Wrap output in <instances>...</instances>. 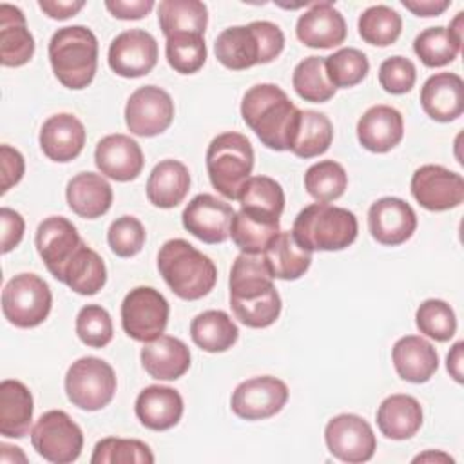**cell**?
<instances>
[{"mask_svg": "<svg viewBox=\"0 0 464 464\" xmlns=\"http://www.w3.org/2000/svg\"><path fill=\"white\" fill-rule=\"evenodd\" d=\"M263 254L241 252L230 270V308L245 326L266 328L281 314V297Z\"/></svg>", "mask_w": 464, "mask_h": 464, "instance_id": "6da1fadb", "label": "cell"}, {"mask_svg": "<svg viewBox=\"0 0 464 464\" xmlns=\"http://www.w3.org/2000/svg\"><path fill=\"white\" fill-rule=\"evenodd\" d=\"M297 107L274 83L250 87L241 102V116L263 145L272 150H288V134Z\"/></svg>", "mask_w": 464, "mask_h": 464, "instance_id": "7a4b0ae2", "label": "cell"}, {"mask_svg": "<svg viewBox=\"0 0 464 464\" xmlns=\"http://www.w3.org/2000/svg\"><path fill=\"white\" fill-rule=\"evenodd\" d=\"M158 270L170 290L185 301L205 297L218 281L214 261L179 237L163 243L158 252Z\"/></svg>", "mask_w": 464, "mask_h": 464, "instance_id": "3957f363", "label": "cell"}, {"mask_svg": "<svg viewBox=\"0 0 464 464\" xmlns=\"http://www.w3.org/2000/svg\"><path fill=\"white\" fill-rule=\"evenodd\" d=\"M285 47L283 31L266 20L234 25L219 33L214 42V53L221 65L232 71H243L257 63L276 60Z\"/></svg>", "mask_w": 464, "mask_h": 464, "instance_id": "277c9868", "label": "cell"}, {"mask_svg": "<svg viewBox=\"0 0 464 464\" xmlns=\"http://www.w3.org/2000/svg\"><path fill=\"white\" fill-rule=\"evenodd\" d=\"M49 60L54 76L67 89L87 87L98 67V40L85 25L58 29L49 42Z\"/></svg>", "mask_w": 464, "mask_h": 464, "instance_id": "5b68a950", "label": "cell"}, {"mask_svg": "<svg viewBox=\"0 0 464 464\" xmlns=\"http://www.w3.org/2000/svg\"><path fill=\"white\" fill-rule=\"evenodd\" d=\"M357 218L343 207L328 203H312L294 219L292 236L306 250H343L357 237Z\"/></svg>", "mask_w": 464, "mask_h": 464, "instance_id": "8992f818", "label": "cell"}, {"mask_svg": "<svg viewBox=\"0 0 464 464\" xmlns=\"http://www.w3.org/2000/svg\"><path fill=\"white\" fill-rule=\"evenodd\" d=\"M205 161L212 187L227 199H237L254 169V149L246 136L223 132L210 141Z\"/></svg>", "mask_w": 464, "mask_h": 464, "instance_id": "52a82bcc", "label": "cell"}, {"mask_svg": "<svg viewBox=\"0 0 464 464\" xmlns=\"http://www.w3.org/2000/svg\"><path fill=\"white\" fill-rule=\"evenodd\" d=\"M116 392V375L109 362L98 357L74 361L65 373L67 399L80 410L96 411L105 408Z\"/></svg>", "mask_w": 464, "mask_h": 464, "instance_id": "ba28073f", "label": "cell"}, {"mask_svg": "<svg viewBox=\"0 0 464 464\" xmlns=\"http://www.w3.org/2000/svg\"><path fill=\"white\" fill-rule=\"evenodd\" d=\"M53 304L49 285L36 274H18L2 290L4 317L18 328L42 324Z\"/></svg>", "mask_w": 464, "mask_h": 464, "instance_id": "9c48e42d", "label": "cell"}, {"mask_svg": "<svg viewBox=\"0 0 464 464\" xmlns=\"http://www.w3.org/2000/svg\"><path fill=\"white\" fill-rule=\"evenodd\" d=\"M31 444L40 457L54 464L74 462L83 448L80 426L62 410L40 415L31 430Z\"/></svg>", "mask_w": 464, "mask_h": 464, "instance_id": "30bf717a", "label": "cell"}, {"mask_svg": "<svg viewBox=\"0 0 464 464\" xmlns=\"http://www.w3.org/2000/svg\"><path fill=\"white\" fill-rule=\"evenodd\" d=\"M169 321V303L150 286L132 288L121 303V326L129 337L149 343L160 337Z\"/></svg>", "mask_w": 464, "mask_h": 464, "instance_id": "8fae6325", "label": "cell"}, {"mask_svg": "<svg viewBox=\"0 0 464 464\" xmlns=\"http://www.w3.org/2000/svg\"><path fill=\"white\" fill-rule=\"evenodd\" d=\"M174 120V102L167 91L156 85L136 89L125 105V123L136 136H158Z\"/></svg>", "mask_w": 464, "mask_h": 464, "instance_id": "7c38bea8", "label": "cell"}, {"mask_svg": "<svg viewBox=\"0 0 464 464\" xmlns=\"http://www.w3.org/2000/svg\"><path fill=\"white\" fill-rule=\"evenodd\" d=\"M324 440L335 459L350 464L370 460L377 448L372 426L355 413L330 419L324 428Z\"/></svg>", "mask_w": 464, "mask_h": 464, "instance_id": "4fadbf2b", "label": "cell"}, {"mask_svg": "<svg viewBox=\"0 0 464 464\" xmlns=\"http://www.w3.org/2000/svg\"><path fill=\"white\" fill-rule=\"evenodd\" d=\"M288 401L286 384L272 375L252 377L239 382L232 393L230 408L245 420H261L274 417Z\"/></svg>", "mask_w": 464, "mask_h": 464, "instance_id": "5bb4252c", "label": "cell"}, {"mask_svg": "<svg viewBox=\"0 0 464 464\" xmlns=\"http://www.w3.org/2000/svg\"><path fill=\"white\" fill-rule=\"evenodd\" d=\"M411 194L428 210L442 212L464 201V179L440 165H422L411 176Z\"/></svg>", "mask_w": 464, "mask_h": 464, "instance_id": "9a60e30c", "label": "cell"}, {"mask_svg": "<svg viewBox=\"0 0 464 464\" xmlns=\"http://www.w3.org/2000/svg\"><path fill=\"white\" fill-rule=\"evenodd\" d=\"M109 67L123 78L149 74L158 62L156 38L143 29L120 33L109 45Z\"/></svg>", "mask_w": 464, "mask_h": 464, "instance_id": "2e32d148", "label": "cell"}, {"mask_svg": "<svg viewBox=\"0 0 464 464\" xmlns=\"http://www.w3.org/2000/svg\"><path fill=\"white\" fill-rule=\"evenodd\" d=\"M234 210L228 203L212 194H198L188 201L181 214L183 227L199 241L216 245L230 236Z\"/></svg>", "mask_w": 464, "mask_h": 464, "instance_id": "e0dca14e", "label": "cell"}, {"mask_svg": "<svg viewBox=\"0 0 464 464\" xmlns=\"http://www.w3.org/2000/svg\"><path fill=\"white\" fill-rule=\"evenodd\" d=\"M34 243L47 270L60 281L65 265L82 245V237L67 218L51 216L38 225Z\"/></svg>", "mask_w": 464, "mask_h": 464, "instance_id": "ac0fdd59", "label": "cell"}, {"mask_svg": "<svg viewBox=\"0 0 464 464\" xmlns=\"http://www.w3.org/2000/svg\"><path fill=\"white\" fill-rule=\"evenodd\" d=\"M368 228L377 243L397 246L413 236L417 216L404 199L386 196L372 203L368 210Z\"/></svg>", "mask_w": 464, "mask_h": 464, "instance_id": "d6986e66", "label": "cell"}, {"mask_svg": "<svg viewBox=\"0 0 464 464\" xmlns=\"http://www.w3.org/2000/svg\"><path fill=\"white\" fill-rule=\"evenodd\" d=\"M295 34L306 47L330 49L344 42L346 22L332 2H315L297 18Z\"/></svg>", "mask_w": 464, "mask_h": 464, "instance_id": "ffe728a7", "label": "cell"}, {"mask_svg": "<svg viewBox=\"0 0 464 464\" xmlns=\"http://www.w3.org/2000/svg\"><path fill=\"white\" fill-rule=\"evenodd\" d=\"M143 161L141 147L127 134H109L98 141L94 150V163L100 172L116 181L138 178Z\"/></svg>", "mask_w": 464, "mask_h": 464, "instance_id": "44dd1931", "label": "cell"}, {"mask_svg": "<svg viewBox=\"0 0 464 464\" xmlns=\"http://www.w3.org/2000/svg\"><path fill=\"white\" fill-rule=\"evenodd\" d=\"M85 127L76 116L60 112L44 121L38 140L49 160L67 163L80 156L85 145Z\"/></svg>", "mask_w": 464, "mask_h": 464, "instance_id": "7402d4cb", "label": "cell"}, {"mask_svg": "<svg viewBox=\"0 0 464 464\" xmlns=\"http://www.w3.org/2000/svg\"><path fill=\"white\" fill-rule=\"evenodd\" d=\"M420 105L435 121H453L464 112V82L455 72H437L420 89Z\"/></svg>", "mask_w": 464, "mask_h": 464, "instance_id": "603a6c76", "label": "cell"}, {"mask_svg": "<svg viewBox=\"0 0 464 464\" xmlns=\"http://www.w3.org/2000/svg\"><path fill=\"white\" fill-rule=\"evenodd\" d=\"M402 136V114L390 105H373L357 121L359 143L370 152H388L401 143Z\"/></svg>", "mask_w": 464, "mask_h": 464, "instance_id": "cb8c5ba5", "label": "cell"}, {"mask_svg": "<svg viewBox=\"0 0 464 464\" xmlns=\"http://www.w3.org/2000/svg\"><path fill=\"white\" fill-rule=\"evenodd\" d=\"M141 364L152 379L176 381L190 368L188 346L172 335H160L141 348Z\"/></svg>", "mask_w": 464, "mask_h": 464, "instance_id": "d4e9b609", "label": "cell"}, {"mask_svg": "<svg viewBox=\"0 0 464 464\" xmlns=\"http://www.w3.org/2000/svg\"><path fill=\"white\" fill-rule=\"evenodd\" d=\"M134 410L145 428L165 431L179 422L183 415V399L174 388L152 384L140 392Z\"/></svg>", "mask_w": 464, "mask_h": 464, "instance_id": "484cf974", "label": "cell"}, {"mask_svg": "<svg viewBox=\"0 0 464 464\" xmlns=\"http://www.w3.org/2000/svg\"><path fill=\"white\" fill-rule=\"evenodd\" d=\"M392 361L401 379L408 382H426L439 368L437 350L420 335L401 337L392 348Z\"/></svg>", "mask_w": 464, "mask_h": 464, "instance_id": "4316f807", "label": "cell"}, {"mask_svg": "<svg viewBox=\"0 0 464 464\" xmlns=\"http://www.w3.org/2000/svg\"><path fill=\"white\" fill-rule=\"evenodd\" d=\"M34 54V38L27 29L24 13L0 4V62L5 67L25 65Z\"/></svg>", "mask_w": 464, "mask_h": 464, "instance_id": "83f0119b", "label": "cell"}, {"mask_svg": "<svg viewBox=\"0 0 464 464\" xmlns=\"http://www.w3.org/2000/svg\"><path fill=\"white\" fill-rule=\"evenodd\" d=\"M334 140L332 121L317 111L295 112L288 134V150L299 158H315L324 154Z\"/></svg>", "mask_w": 464, "mask_h": 464, "instance_id": "f1b7e54d", "label": "cell"}, {"mask_svg": "<svg viewBox=\"0 0 464 464\" xmlns=\"http://www.w3.org/2000/svg\"><path fill=\"white\" fill-rule=\"evenodd\" d=\"M65 196L71 210L85 219L103 216L112 203V188L109 181L96 172L76 174L67 183Z\"/></svg>", "mask_w": 464, "mask_h": 464, "instance_id": "f546056e", "label": "cell"}, {"mask_svg": "<svg viewBox=\"0 0 464 464\" xmlns=\"http://www.w3.org/2000/svg\"><path fill=\"white\" fill-rule=\"evenodd\" d=\"M272 277L294 281L306 274L312 263V252L301 246L292 232H277L261 252Z\"/></svg>", "mask_w": 464, "mask_h": 464, "instance_id": "4dcf8cb0", "label": "cell"}, {"mask_svg": "<svg viewBox=\"0 0 464 464\" xmlns=\"http://www.w3.org/2000/svg\"><path fill=\"white\" fill-rule=\"evenodd\" d=\"M377 426L381 433L393 440L413 437L422 426L420 402L411 395H390L377 410Z\"/></svg>", "mask_w": 464, "mask_h": 464, "instance_id": "1f68e13d", "label": "cell"}, {"mask_svg": "<svg viewBox=\"0 0 464 464\" xmlns=\"http://www.w3.org/2000/svg\"><path fill=\"white\" fill-rule=\"evenodd\" d=\"M33 420V395L29 388L14 379L0 382V435L22 439Z\"/></svg>", "mask_w": 464, "mask_h": 464, "instance_id": "d6a6232c", "label": "cell"}, {"mask_svg": "<svg viewBox=\"0 0 464 464\" xmlns=\"http://www.w3.org/2000/svg\"><path fill=\"white\" fill-rule=\"evenodd\" d=\"M190 188L188 169L178 160L160 161L147 179V199L160 208L178 207Z\"/></svg>", "mask_w": 464, "mask_h": 464, "instance_id": "836d02e7", "label": "cell"}, {"mask_svg": "<svg viewBox=\"0 0 464 464\" xmlns=\"http://www.w3.org/2000/svg\"><path fill=\"white\" fill-rule=\"evenodd\" d=\"M60 281L76 294L92 295L103 288L107 281V268L103 259L82 241L71 261L65 265Z\"/></svg>", "mask_w": 464, "mask_h": 464, "instance_id": "e575fe53", "label": "cell"}, {"mask_svg": "<svg viewBox=\"0 0 464 464\" xmlns=\"http://www.w3.org/2000/svg\"><path fill=\"white\" fill-rule=\"evenodd\" d=\"M237 201L241 203V210L250 216L279 221L285 208V192L276 179L268 176H254L245 181Z\"/></svg>", "mask_w": 464, "mask_h": 464, "instance_id": "d590c367", "label": "cell"}, {"mask_svg": "<svg viewBox=\"0 0 464 464\" xmlns=\"http://www.w3.org/2000/svg\"><path fill=\"white\" fill-rule=\"evenodd\" d=\"M160 29L165 38L174 34H205L207 7L199 0H163L158 5Z\"/></svg>", "mask_w": 464, "mask_h": 464, "instance_id": "8d00e7d4", "label": "cell"}, {"mask_svg": "<svg viewBox=\"0 0 464 464\" xmlns=\"http://www.w3.org/2000/svg\"><path fill=\"white\" fill-rule=\"evenodd\" d=\"M239 330L230 315L223 310H207L198 314L190 323L192 341L205 352L218 353L232 348Z\"/></svg>", "mask_w": 464, "mask_h": 464, "instance_id": "74e56055", "label": "cell"}, {"mask_svg": "<svg viewBox=\"0 0 464 464\" xmlns=\"http://www.w3.org/2000/svg\"><path fill=\"white\" fill-rule=\"evenodd\" d=\"M295 92L312 103H323L334 98L335 87L330 83L323 56H308L301 60L292 74Z\"/></svg>", "mask_w": 464, "mask_h": 464, "instance_id": "f35d334b", "label": "cell"}, {"mask_svg": "<svg viewBox=\"0 0 464 464\" xmlns=\"http://www.w3.org/2000/svg\"><path fill=\"white\" fill-rule=\"evenodd\" d=\"M357 27H359L361 38L366 44L386 47V45H392L401 36L402 20L395 9L379 4L362 11V14L359 16Z\"/></svg>", "mask_w": 464, "mask_h": 464, "instance_id": "ab89813d", "label": "cell"}, {"mask_svg": "<svg viewBox=\"0 0 464 464\" xmlns=\"http://www.w3.org/2000/svg\"><path fill=\"white\" fill-rule=\"evenodd\" d=\"M279 232V221H266L239 210L232 218L230 237L245 254H261L270 239Z\"/></svg>", "mask_w": 464, "mask_h": 464, "instance_id": "60d3db41", "label": "cell"}, {"mask_svg": "<svg viewBox=\"0 0 464 464\" xmlns=\"http://www.w3.org/2000/svg\"><path fill=\"white\" fill-rule=\"evenodd\" d=\"M348 176L341 163L334 160H323L308 167L304 174L306 192L319 203H330L341 198L346 190Z\"/></svg>", "mask_w": 464, "mask_h": 464, "instance_id": "b9f144b4", "label": "cell"}, {"mask_svg": "<svg viewBox=\"0 0 464 464\" xmlns=\"http://www.w3.org/2000/svg\"><path fill=\"white\" fill-rule=\"evenodd\" d=\"M459 44L448 27L437 25L424 29L413 42V51L426 67H442L451 63L460 53Z\"/></svg>", "mask_w": 464, "mask_h": 464, "instance_id": "7bdbcfd3", "label": "cell"}, {"mask_svg": "<svg viewBox=\"0 0 464 464\" xmlns=\"http://www.w3.org/2000/svg\"><path fill=\"white\" fill-rule=\"evenodd\" d=\"M92 464H152L154 455L150 448L138 439L107 437L96 442Z\"/></svg>", "mask_w": 464, "mask_h": 464, "instance_id": "ee69618b", "label": "cell"}, {"mask_svg": "<svg viewBox=\"0 0 464 464\" xmlns=\"http://www.w3.org/2000/svg\"><path fill=\"white\" fill-rule=\"evenodd\" d=\"M324 65H326L328 80L335 89L337 87L348 89L361 83L370 71L366 54L353 47H344L326 56Z\"/></svg>", "mask_w": 464, "mask_h": 464, "instance_id": "f6af8a7d", "label": "cell"}, {"mask_svg": "<svg viewBox=\"0 0 464 464\" xmlns=\"http://www.w3.org/2000/svg\"><path fill=\"white\" fill-rule=\"evenodd\" d=\"M165 54L169 65L181 74L198 72L207 60V45L201 34H174L167 38Z\"/></svg>", "mask_w": 464, "mask_h": 464, "instance_id": "bcb514c9", "label": "cell"}, {"mask_svg": "<svg viewBox=\"0 0 464 464\" xmlns=\"http://www.w3.org/2000/svg\"><path fill=\"white\" fill-rule=\"evenodd\" d=\"M415 323L420 334L439 343L450 341L457 332V317L453 308L442 299H426L415 314Z\"/></svg>", "mask_w": 464, "mask_h": 464, "instance_id": "7dc6e473", "label": "cell"}, {"mask_svg": "<svg viewBox=\"0 0 464 464\" xmlns=\"http://www.w3.org/2000/svg\"><path fill=\"white\" fill-rule=\"evenodd\" d=\"M76 334L91 348H103L112 341V321L100 304H85L76 315Z\"/></svg>", "mask_w": 464, "mask_h": 464, "instance_id": "c3c4849f", "label": "cell"}, {"mask_svg": "<svg viewBox=\"0 0 464 464\" xmlns=\"http://www.w3.org/2000/svg\"><path fill=\"white\" fill-rule=\"evenodd\" d=\"M107 241L116 256L132 257L145 245V228L138 218L121 216L111 223Z\"/></svg>", "mask_w": 464, "mask_h": 464, "instance_id": "681fc988", "label": "cell"}, {"mask_svg": "<svg viewBox=\"0 0 464 464\" xmlns=\"http://www.w3.org/2000/svg\"><path fill=\"white\" fill-rule=\"evenodd\" d=\"M415 80V65L406 56H390L379 67V83L386 92L404 94L411 91Z\"/></svg>", "mask_w": 464, "mask_h": 464, "instance_id": "f907efd6", "label": "cell"}, {"mask_svg": "<svg viewBox=\"0 0 464 464\" xmlns=\"http://www.w3.org/2000/svg\"><path fill=\"white\" fill-rule=\"evenodd\" d=\"M0 163H2V185H0V192L5 194L13 185H16L25 170V161L24 156L9 147V145H2L0 147Z\"/></svg>", "mask_w": 464, "mask_h": 464, "instance_id": "816d5d0a", "label": "cell"}, {"mask_svg": "<svg viewBox=\"0 0 464 464\" xmlns=\"http://www.w3.org/2000/svg\"><path fill=\"white\" fill-rule=\"evenodd\" d=\"M0 223H2V254H7L22 241L25 223L16 210L7 207L0 208Z\"/></svg>", "mask_w": 464, "mask_h": 464, "instance_id": "f5cc1de1", "label": "cell"}, {"mask_svg": "<svg viewBox=\"0 0 464 464\" xmlns=\"http://www.w3.org/2000/svg\"><path fill=\"white\" fill-rule=\"evenodd\" d=\"M105 7L111 11L114 18L140 20L152 11L154 2L152 0H107Z\"/></svg>", "mask_w": 464, "mask_h": 464, "instance_id": "db71d44e", "label": "cell"}, {"mask_svg": "<svg viewBox=\"0 0 464 464\" xmlns=\"http://www.w3.org/2000/svg\"><path fill=\"white\" fill-rule=\"evenodd\" d=\"M85 5L83 0H40L38 7L53 20H67Z\"/></svg>", "mask_w": 464, "mask_h": 464, "instance_id": "11a10c76", "label": "cell"}, {"mask_svg": "<svg viewBox=\"0 0 464 464\" xmlns=\"http://www.w3.org/2000/svg\"><path fill=\"white\" fill-rule=\"evenodd\" d=\"M450 4V0H402V5L417 16H439Z\"/></svg>", "mask_w": 464, "mask_h": 464, "instance_id": "9f6ffc18", "label": "cell"}, {"mask_svg": "<svg viewBox=\"0 0 464 464\" xmlns=\"http://www.w3.org/2000/svg\"><path fill=\"white\" fill-rule=\"evenodd\" d=\"M462 348H464V343L459 341L453 344L451 352L448 353V359H446V366H448V372L451 373V377L457 381V382H462Z\"/></svg>", "mask_w": 464, "mask_h": 464, "instance_id": "6f0895ef", "label": "cell"}, {"mask_svg": "<svg viewBox=\"0 0 464 464\" xmlns=\"http://www.w3.org/2000/svg\"><path fill=\"white\" fill-rule=\"evenodd\" d=\"M16 460L27 462V457L22 453L20 448L2 442L0 444V462H16Z\"/></svg>", "mask_w": 464, "mask_h": 464, "instance_id": "680465c9", "label": "cell"}, {"mask_svg": "<svg viewBox=\"0 0 464 464\" xmlns=\"http://www.w3.org/2000/svg\"><path fill=\"white\" fill-rule=\"evenodd\" d=\"M450 462V464H453V459L450 457V455H446V453H442V451H426V453H422V455H417L415 459H413V462Z\"/></svg>", "mask_w": 464, "mask_h": 464, "instance_id": "91938a15", "label": "cell"}, {"mask_svg": "<svg viewBox=\"0 0 464 464\" xmlns=\"http://www.w3.org/2000/svg\"><path fill=\"white\" fill-rule=\"evenodd\" d=\"M462 18H464V13H462V11L457 13V16L451 20V24H450V27H448V31L451 33V36H453L459 44H462Z\"/></svg>", "mask_w": 464, "mask_h": 464, "instance_id": "94428289", "label": "cell"}]
</instances>
